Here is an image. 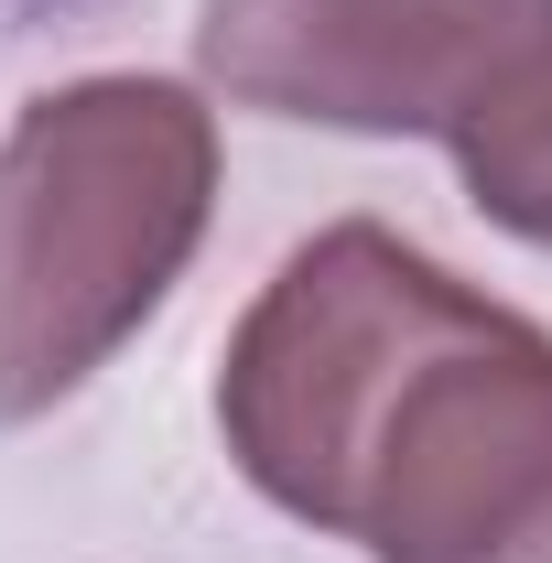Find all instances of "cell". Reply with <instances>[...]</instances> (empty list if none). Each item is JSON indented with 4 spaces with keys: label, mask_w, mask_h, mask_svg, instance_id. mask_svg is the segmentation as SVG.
<instances>
[{
    "label": "cell",
    "mask_w": 552,
    "mask_h": 563,
    "mask_svg": "<svg viewBox=\"0 0 552 563\" xmlns=\"http://www.w3.org/2000/svg\"><path fill=\"white\" fill-rule=\"evenodd\" d=\"M217 433L281 520L368 563H552V336L379 217L261 282Z\"/></svg>",
    "instance_id": "cell-1"
},
{
    "label": "cell",
    "mask_w": 552,
    "mask_h": 563,
    "mask_svg": "<svg viewBox=\"0 0 552 563\" xmlns=\"http://www.w3.org/2000/svg\"><path fill=\"white\" fill-rule=\"evenodd\" d=\"M217 217V109L76 76L0 131V422H44L163 314Z\"/></svg>",
    "instance_id": "cell-2"
},
{
    "label": "cell",
    "mask_w": 552,
    "mask_h": 563,
    "mask_svg": "<svg viewBox=\"0 0 552 563\" xmlns=\"http://www.w3.org/2000/svg\"><path fill=\"white\" fill-rule=\"evenodd\" d=\"M531 44H552V0H207L196 11V76L228 109L368 141H455Z\"/></svg>",
    "instance_id": "cell-3"
},
{
    "label": "cell",
    "mask_w": 552,
    "mask_h": 563,
    "mask_svg": "<svg viewBox=\"0 0 552 563\" xmlns=\"http://www.w3.org/2000/svg\"><path fill=\"white\" fill-rule=\"evenodd\" d=\"M444 152H455V174H466V196H477L487 228L552 250V44H531L520 66L498 76L477 98V120L444 141Z\"/></svg>",
    "instance_id": "cell-4"
}]
</instances>
